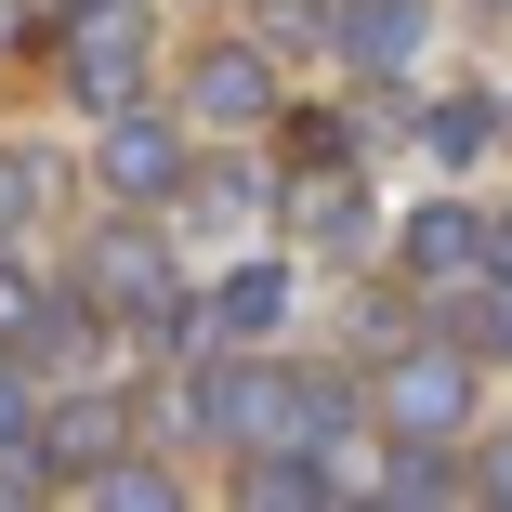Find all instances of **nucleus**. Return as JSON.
I'll return each mask as SVG.
<instances>
[{
	"label": "nucleus",
	"instance_id": "7",
	"mask_svg": "<svg viewBox=\"0 0 512 512\" xmlns=\"http://www.w3.org/2000/svg\"><path fill=\"white\" fill-rule=\"evenodd\" d=\"M329 40L355 53V66H407V53H421V0H342V14H329Z\"/></svg>",
	"mask_w": 512,
	"mask_h": 512
},
{
	"label": "nucleus",
	"instance_id": "17",
	"mask_svg": "<svg viewBox=\"0 0 512 512\" xmlns=\"http://www.w3.org/2000/svg\"><path fill=\"white\" fill-rule=\"evenodd\" d=\"M27 211H40V158H0V237H14Z\"/></svg>",
	"mask_w": 512,
	"mask_h": 512
},
{
	"label": "nucleus",
	"instance_id": "12",
	"mask_svg": "<svg viewBox=\"0 0 512 512\" xmlns=\"http://www.w3.org/2000/svg\"><path fill=\"white\" fill-rule=\"evenodd\" d=\"M421 132H434V158H486V132H499V106H486V92H460V106H434Z\"/></svg>",
	"mask_w": 512,
	"mask_h": 512
},
{
	"label": "nucleus",
	"instance_id": "9",
	"mask_svg": "<svg viewBox=\"0 0 512 512\" xmlns=\"http://www.w3.org/2000/svg\"><path fill=\"white\" fill-rule=\"evenodd\" d=\"M40 434H53V460H66V473H92V460L132 434V407H119V394H79V407H53Z\"/></svg>",
	"mask_w": 512,
	"mask_h": 512
},
{
	"label": "nucleus",
	"instance_id": "5",
	"mask_svg": "<svg viewBox=\"0 0 512 512\" xmlns=\"http://www.w3.org/2000/svg\"><path fill=\"white\" fill-rule=\"evenodd\" d=\"M106 184H119V197H171V184H184V145H171L158 119L106 106Z\"/></svg>",
	"mask_w": 512,
	"mask_h": 512
},
{
	"label": "nucleus",
	"instance_id": "15",
	"mask_svg": "<svg viewBox=\"0 0 512 512\" xmlns=\"http://www.w3.org/2000/svg\"><path fill=\"white\" fill-rule=\"evenodd\" d=\"M381 486H394V499H447V486H460V473H447V460H434V447H407V434H394V460H381Z\"/></svg>",
	"mask_w": 512,
	"mask_h": 512
},
{
	"label": "nucleus",
	"instance_id": "8",
	"mask_svg": "<svg viewBox=\"0 0 512 512\" xmlns=\"http://www.w3.org/2000/svg\"><path fill=\"white\" fill-rule=\"evenodd\" d=\"M434 342H460V355H512V289L460 276V289L434 302Z\"/></svg>",
	"mask_w": 512,
	"mask_h": 512
},
{
	"label": "nucleus",
	"instance_id": "18",
	"mask_svg": "<svg viewBox=\"0 0 512 512\" xmlns=\"http://www.w3.org/2000/svg\"><path fill=\"white\" fill-rule=\"evenodd\" d=\"M263 40H289V53H302V40H329V14H316V0H263Z\"/></svg>",
	"mask_w": 512,
	"mask_h": 512
},
{
	"label": "nucleus",
	"instance_id": "10",
	"mask_svg": "<svg viewBox=\"0 0 512 512\" xmlns=\"http://www.w3.org/2000/svg\"><path fill=\"white\" fill-rule=\"evenodd\" d=\"M211 316H224V342H263V329L289 316V276H276V263H250V276H224V302H211Z\"/></svg>",
	"mask_w": 512,
	"mask_h": 512
},
{
	"label": "nucleus",
	"instance_id": "19",
	"mask_svg": "<svg viewBox=\"0 0 512 512\" xmlns=\"http://www.w3.org/2000/svg\"><path fill=\"white\" fill-rule=\"evenodd\" d=\"M27 434H40V407H27V381H14V368H0V460H14Z\"/></svg>",
	"mask_w": 512,
	"mask_h": 512
},
{
	"label": "nucleus",
	"instance_id": "3",
	"mask_svg": "<svg viewBox=\"0 0 512 512\" xmlns=\"http://www.w3.org/2000/svg\"><path fill=\"white\" fill-rule=\"evenodd\" d=\"M184 407H197V421H211V434H289V381L276 368H211V381H184Z\"/></svg>",
	"mask_w": 512,
	"mask_h": 512
},
{
	"label": "nucleus",
	"instance_id": "4",
	"mask_svg": "<svg viewBox=\"0 0 512 512\" xmlns=\"http://www.w3.org/2000/svg\"><path fill=\"white\" fill-rule=\"evenodd\" d=\"M158 289H171V263H158L145 224H106V237H92V263H79V316H92V302H132V316H145Z\"/></svg>",
	"mask_w": 512,
	"mask_h": 512
},
{
	"label": "nucleus",
	"instance_id": "16",
	"mask_svg": "<svg viewBox=\"0 0 512 512\" xmlns=\"http://www.w3.org/2000/svg\"><path fill=\"white\" fill-rule=\"evenodd\" d=\"M197 197H211V224H250V211H263V171H211Z\"/></svg>",
	"mask_w": 512,
	"mask_h": 512
},
{
	"label": "nucleus",
	"instance_id": "20",
	"mask_svg": "<svg viewBox=\"0 0 512 512\" xmlns=\"http://www.w3.org/2000/svg\"><path fill=\"white\" fill-rule=\"evenodd\" d=\"M473 276H486V289H512V224H486V250H473Z\"/></svg>",
	"mask_w": 512,
	"mask_h": 512
},
{
	"label": "nucleus",
	"instance_id": "2",
	"mask_svg": "<svg viewBox=\"0 0 512 512\" xmlns=\"http://www.w3.org/2000/svg\"><path fill=\"white\" fill-rule=\"evenodd\" d=\"M66 79H79V106H132V79H145V0H66Z\"/></svg>",
	"mask_w": 512,
	"mask_h": 512
},
{
	"label": "nucleus",
	"instance_id": "11",
	"mask_svg": "<svg viewBox=\"0 0 512 512\" xmlns=\"http://www.w3.org/2000/svg\"><path fill=\"white\" fill-rule=\"evenodd\" d=\"M473 250H486L473 211H421V224H407V263H421V276H473Z\"/></svg>",
	"mask_w": 512,
	"mask_h": 512
},
{
	"label": "nucleus",
	"instance_id": "1",
	"mask_svg": "<svg viewBox=\"0 0 512 512\" xmlns=\"http://www.w3.org/2000/svg\"><path fill=\"white\" fill-rule=\"evenodd\" d=\"M460 421H473V355H460V342H421V355H394V368H381V434L447 447Z\"/></svg>",
	"mask_w": 512,
	"mask_h": 512
},
{
	"label": "nucleus",
	"instance_id": "14",
	"mask_svg": "<svg viewBox=\"0 0 512 512\" xmlns=\"http://www.w3.org/2000/svg\"><path fill=\"white\" fill-rule=\"evenodd\" d=\"M250 499H329V473L302 460V447H263V460H250Z\"/></svg>",
	"mask_w": 512,
	"mask_h": 512
},
{
	"label": "nucleus",
	"instance_id": "21",
	"mask_svg": "<svg viewBox=\"0 0 512 512\" xmlns=\"http://www.w3.org/2000/svg\"><path fill=\"white\" fill-rule=\"evenodd\" d=\"M486 486H499V499H512V434H499V447H486Z\"/></svg>",
	"mask_w": 512,
	"mask_h": 512
},
{
	"label": "nucleus",
	"instance_id": "6",
	"mask_svg": "<svg viewBox=\"0 0 512 512\" xmlns=\"http://www.w3.org/2000/svg\"><path fill=\"white\" fill-rule=\"evenodd\" d=\"M184 106H211V119H263V106H276V66H263L250 40H224V53L184 66Z\"/></svg>",
	"mask_w": 512,
	"mask_h": 512
},
{
	"label": "nucleus",
	"instance_id": "13",
	"mask_svg": "<svg viewBox=\"0 0 512 512\" xmlns=\"http://www.w3.org/2000/svg\"><path fill=\"white\" fill-rule=\"evenodd\" d=\"M40 329H53V289L0 263V355H14V342H40Z\"/></svg>",
	"mask_w": 512,
	"mask_h": 512
}]
</instances>
